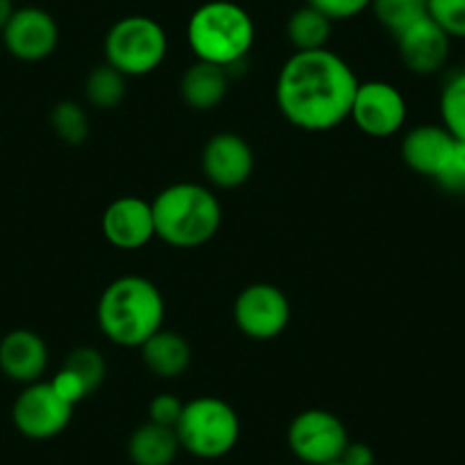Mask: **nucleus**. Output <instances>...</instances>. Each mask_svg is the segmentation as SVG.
<instances>
[{
	"instance_id": "obj_1",
	"label": "nucleus",
	"mask_w": 465,
	"mask_h": 465,
	"mask_svg": "<svg viewBox=\"0 0 465 465\" xmlns=\"http://www.w3.org/2000/svg\"><path fill=\"white\" fill-rule=\"evenodd\" d=\"M359 78L335 53L294 51L276 80V105L292 126L324 133L349 119Z\"/></svg>"
},
{
	"instance_id": "obj_2",
	"label": "nucleus",
	"mask_w": 465,
	"mask_h": 465,
	"mask_svg": "<svg viewBox=\"0 0 465 465\" xmlns=\"http://www.w3.org/2000/svg\"><path fill=\"white\" fill-rule=\"evenodd\" d=\"M98 329L119 347L140 349L163 329L164 299L144 276H122L103 290L96 306Z\"/></svg>"
},
{
	"instance_id": "obj_3",
	"label": "nucleus",
	"mask_w": 465,
	"mask_h": 465,
	"mask_svg": "<svg viewBox=\"0 0 465 465\" xmlns=\"http://www.w3.org/2000/svg\"><path fill=\"white\" fill-rule=\"evenodd\" d=\"M155 238L176 249H194L210 242L222 223L217 196L196 183L169 185L151 201Z\"/></svg>"
},
{
	"instance_id": "obj_4",
	"label": "nucleus",
	"mask_w": 465,
	"mask_h": 465,
	"mask_svg": "<svg viewBox=\"0 0 465 465\" xmlns=\"http://www.w3.org/2000/svg\"><path fill=\"white\" fill-rule=\"evenodd\" d=\"M256 42L252 15L231 0H210L187 21V44L196 60L232 69L247 60Z\"/></svg>"
},
{
	"instance_id": "obj_5",
	"label": "nucleus",
	"mask_w": 465,
	"mask_h": 465,
	"mask_svg": "<svg viewBox=\"0 0 465 465\" xmlns=\"http://www.w3.org/2000/svg\"><path fill=\"white\" fill-rule=\"evenodd\" d=\"M181 450L203 460L231 454L240 440V418L228 401L219 397H196L183 406L176 424Z\"/></svg>"
},
{
	"instance_id": "obj_6",
	"label": "nucleus",
	"mask_w": 465,
	"mask_h": 465,
	"mask_svg": "<svg viewBox=\"0 0 465 465\" xmlns=\"http://www.w3.org/2000/svg\"><path fill=\"white\" fill-rule=\"evenodd\" d=\"M167 48L163 25L142 15L124 16L105 35V62L126 78L153 74L167 57Z\"/></svg>"
},
{
	"instance_id": "obj_7",
	"label": "nucleus",
	"mask_w": 465,
	"mask_h": 465,
	"mask_svg": "<svg viewBox=\"0 0 465 465\" xmlns=\"http://www.w3.org/2000/svg\"><path fill=\"white\" fill-rule=\"evenodd\" d=\"M288 445L302 463L324 465L340 460L349 445V433L338 415L324 409H308L290 422Z\"/></svg>"
},
{
	"instance_id": "obj_8",
	"label": "nucleus",
	"mask_w": 465,
	"mask_h": 465,
	"mask_svg": "<svg viewBox=\"0 0 465 465\" xmlns=\"http://www.w3.org/2000/svg\"><path fill=\"white\" fill-rule=\"evenodd\" d=\"M74 404L62 400L53 383L35 381L21 391L12 406V422L30 440H51L69 427Z\"/></svg>"
},
{
	"instance_id": "obj_9",
	"label": "nucleus",
	"mask_w": 465,
	"mask_h": 465,
	"mask_svg": "<svg viewBox=\"0 0 465 465\" xmlns=\"http://www.w3.org/2000/svg\"><path fill=\"white\" fill-rule=\"evenodd\" d=\"M232 317L244 335L253 340H272L290 324V302L281 288L272 283H252L232 303Z\"/></svg>"
},
{
	"instance_id": "obj_10",
	"label": "nucleus",
	"mask_w": 465,
	"mask_h": 465,
	"mask_svg": "<svg viewBox=\"0 0 465 465\" xmlns=\"http://www.w3.org/2000/svg\"><path fill=\"white\" fill-rule=\"evenodd\" d=\"M349 119L370 137H391L404 126L406 101L400 89L383 80L359 83Z\"/></svg>"
},
{
	"instance_id": "obj_11",
	"label": "nucleus",
	"mask_w": 465,
	"mask_h": 465,
	"mask_svg": "<svg viewBox=\"0 0 465 465\" xmlns=\"http://www.w3.org/2000/svg\"><path fill=\"white\" fill-rule=\"evenodd\" d=\"M3 44L7 53L21 62H42L55 53L60 42V28L55 19L42 7L15 10L10 24L3 30Z\"/></svg>"
},
{
	"instance_id": "obj_12",
	"label": "nucleus",
	"mask_w": 465,
	"mask_h": 465,
	"mask_svg": "<svg viewBox=\"0 0 465 465\" xmlns=\"http://www.w3.org/2000/svg\"><path fill=\"white\" fill-rule=\"evenodd\" d=\"M253 164H256L253 149L244 137L235 133H219L210 137L201 155L205 178L222 190H235L244 185L252 178Z\"/></svg>"
},
{
	"instance_id": "obj_13",
	"label": "nucleus",
	"mask_w": 465,
	"mask_h": 465,
	"mask_svg": "<svg viewBox=\"0 0 465 465\" xmlns=\"http://www.w3.org/2000/svg\"><path fill=\"white\" fill-rule=\"evenodd\" d=\"M103 235L107 242L124 252L146 247L155 238L153 208L140 196H119L103 213Z\"/></svg>"
},
{
	"instance_id": "obj_14",
	"label": "nucleus",
	"mask_w": 465,
	"mask_h": 465,
	"mask_svg": "<svg viewBox=\"0 0 465 465\" xmlns=\"http://www.w3.org/2000/svg\"><path fill=\"white\" fill-rule=\"evenodd\" d=\"M395 42L406 69L418 75L436 74L450 57L451 37L431 16H424L418 24L401 30Z\"/></svg>"
},
{
	"instance_id": "obj_15",
	"label": "nucleus",
	"mask_w": 465,
	"mask_h": 465,
	"mask_svg": "<svg viewBox=\"0 0 465 465\" xmlns=\"http://www.w3.org/2000/svg\"><path fill=\"white\" fill-rule=\"evenodd\" d=\"M48 365V347L42 335L28 329L10 331L0 340V372L16 383L39 381Z\"/></svg>"
},
{
	"instance_id": "obj_16",
	"label": "nucleus",
	"mask_w": 465,
	"mask_h": 465,
	"mask_svg": "<svg viewBox=\"0 0 465 465\" xmlns=\"http://www.w3.org/2000/svg\"><path fill=\"white\" fill-rule=\"evenodd\" d=\"M454 146L456 140L447 133L445 126L424 124V126L406 133L404 142H401V158H404L406 167L413 169L415 173L436 181L450 163Z\"/></svg>"
},
{
	"instance_id": "obj_17",
	"label": "nucleus",
	"mask_w": 465,
	"mask_h": 465,
	"mask_svg": "<svg viewBox=\"0 0 465 465\" xmlns=\"http://www.w3.org/2000/svg\"><path fill=\"white\" fill-rule=\"evenodd\" d=\"M228 83H231V74L228 69L210 62L196 60L194 64L187 66L183 74L181 84V96L192 110L208 112L222 105V101L228 94Z\"/></svg>"
},
{
	"instance_id": "obj_18",
	"label": "nucleus",
	"mask_w": 465,
	"mask_h": 465,
	"mask_svg": "<svg viewBox=\"0 0 465 465\" xmlns=\"http://www.w3.org/2000/svg\"><path fill=\"white\" fill-rule=\"evenodd\" d=\"M142 359L144 365L163 379L181 377L192 361V349L183 335L173 333V331H163L151 335L144 344H142Z\"/></svg>"
},
{
	"instance_id": "obj_19",
	"label": "nucleus",
	"mask_w": 465,
	"mask_h": 465,
	"mask_svg": "<svg viewBox=\"0 0 465 465\" xmlns=\"http://www.w3.org/2000/svg\"><path fill=\"white\" fill-rule=\"evenodd\" d=\"M181 451L176 429L146 422L133 431L128 440V459L133 465H172Z\"/></svg>"
},
{
	"instance_id": "obj_20",
	"label": "nucleus",
	"mask_w": 465,
	"mask_h": 465,
	"mask_svg": "<svg viewBox=\"0 0 465 465\" xmlns=\"http://www.w3.org/2000/svg\"><path fill=\"white\" fill-rule=\"evenodd\" d=\"M331 25L333 21L329 16L306 3L290 15L288 24H285V35L294 51H322L331 39Z\"/></svg>"
},
{
	"instance_id": "obj_21",
	"label": "nucleus",
	"mask_w": 465,
	"mask_h": 465,
	"mask_svg": "<svg viewBox=\"0 0 465 465\" xmlns=\"http://www.w3.org/2000/svg\"><path fill=\"white\" fill-rule=\"evenodd\" d=\"M126 75L112 64H101L89 71L84 80V96L98 110H114L126 98Z\"/></svg>"
},
{
	"instance_id": "obj_22",
	"label": "nucleus",
	"mask_w": 465,
	"mask_h": 465,
	"mask_svg": "<svg viewBox=\"0 0 465 465\" xmlns=\"http://www.w3.org/2000/svg\"><path fill=\"white\" fill-rule=\"evenodd\" d=\"M372 12L392 37L429 16V0H372Z\"/></svg>"
},
{
	"instance_id": "obj_23",
	"label": "nucleus",
	"mask_w": 465,
	"mask_h": 465,
	"mask_svg": "<svg viewBox=\"0 0 465 465\" xmlns=\"http://www.w3.org/2000/svg\"><path fill=\"white\" fill-rule=\"evenodd\" d=\"M442 126L456 142H465V71L454 74L440 94Z\"/></svg>"
},
{
	"instance_id": "obj_24",
	"label": "nucleus",
	"mask_w": 465,
	"mask_h": 465,
	"mask_svg": "<svg viewBox=\"0 0 465 465\" xmlns=\"http://www.w3.org/2000/svg\"><path fill=\"white\" fill-rule=\"evenodd\" d=\"M51 126L55 135L71 146H80L89 137L87 112L75 101H62L53 107Z\"/></svg>"
},
{
	"instance_id": "obj_25",
	"label": "nucleus",
	"mask_w": 465,
	"mask_h": 465,
	"mask_svg": "<svg viewBox=\"0 0 465 465\" xmlns=\"http://www.w3.org/2000/svg\"><path fill=\"white\" fill-rule=\"evenodd\" d=\"M62 368L69 370V372L83 383L87 395L96 392L98 388H101V383L105 381V372H107L105 359H103L96 349L92 347L74 349V351L66 356L64 363H62Z\"/></svg>"
},
{
	"instance_id": "obj_26",
	"label": "nucleus",
	"mask_w": 465,
	"mask_h": 465,
	"mask_svg": "<svg viewBox=\"0 0 465 465\" xmlns=\"http://www.w3.org/2000/svg\"><path fill=\"white\" fill-rule=\"evenodd\" d=\"M429 16L450 37L465 39V0H429Z\"/></svg>"
},
{
	"instance_id": "obj_27",
	"label": "nucleus",
	"mask_w": 465,
	"mask_h": 465,
	"mask_svg": "<svg viewBox=\"0 0 465 465\" xmlns=\"http://www.w3.org/2000/svg\"><path fill=\"white\" fill-rule=\"evenodd\" d=\"M436 183L450 194H465V142H456L450 163Z\"/></svg>"
},
{
	"instance_id": "obj_28",
	"label": "nucleus",
	"mask_w": 465,
	"mask_h": 465,
	"mask_svg": "<svg viewBox=\"0 0 465 465\" xmlns=\"http://www.w3.org/2000/svg\"><path fill=\"white\" fill-rule=\"evenodd\" d=\"M308 5L320 10L331 21L354 19L361 12L372 5V0H306Z\"/></svg>"
},
{
	"instance_id": "obj_29",
	"label": "nucleus",
	"mask_w": 465,
	"mask_h": 465,
	"mask_svg": "<svg viewBox=\"0 0 465 465\" xmlns=\"http://www.w3.org/2000/svg\"><path fill=\"white\" fill-rule=\"evenodd\" d=\"M183 406L185 404H183L176 395H172V392L155 395L149 404V422L176 429L178 420H181V413H183Z\"/></svg>"
},
{
	"instance_id": "obj_30",
	"label": "nucleus",
	"mask_w": 465,
	"mask_h": 465,
	"mask_svg": "<svg viewBox=\"0 0 465 465\" xmlns=\"http://www.w3.org/2000/svg\"><path fill=\"white\" fill-rule=\"evenodd\" d=\"M344 465H374V450L368 442H351L344 447L342 456H340Z\"/></svg>"
},
{
	"instance_id": "obj_31",
	"label": "nucleus",
	"mask_w": 465,
	"mask_h": 465,
	"mask_svg": "<svg viewBox=\"0 0 465 465\" xmlns=\"http://www.w3.org/2000/svg\"><path fill=\"white\" fill-rule=\"evenodd\" d=\"M12 15H15V3L12 0H0V33L10 24Z\"/></svg>"
},
{
	"instance_id": "obj_32",
	"label": "nucleus",
	"mask_w": 465,
	"mask_h": 465,
	"mask_svg": "<svg viewBox=\"0 0 465 465\" xmlns=\"http://www.w3.org/2000/svg\"><path fill=\"white\" fill-rule=\"evenodd\" d=\"M324 465H344L342 460H331V463H324Z\"/></svg>"
}]
</instances>
